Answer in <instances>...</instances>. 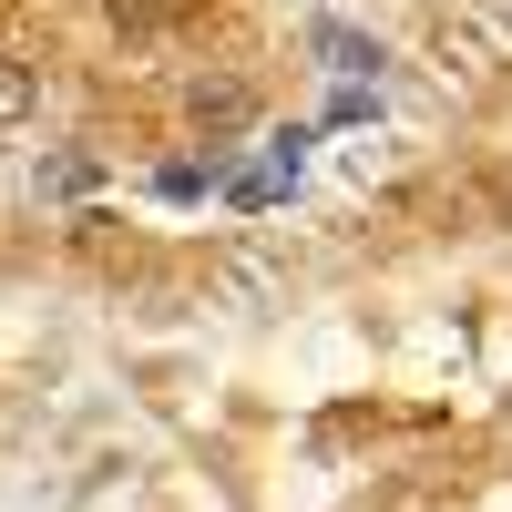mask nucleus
Listing matches in <instances>:
<instances>
[{
  "label": "nucleus",
  "mask_w": 512,
  "mask_h": 512,
  "mask_svg": "<svg viewBox=\"0 0 512 512\" xmlns=\"http://www.w3.org/2000/svg\"><path fill=\"white\" fill-rule=\"evenodd\" d=\"M318 52H328V72H379V41L338 31V21H318Z\"/></svg>",
  "instance_id": "obj_4"
},
{
  "label": "nucleus",
  "mask_w": 512,
  "mask_h": 512,
  "mask_svg": "<svg viewBox=\"0 0 512 512\" xmlns=\"http://www.w3.org/2000/svg\"><path fill=\"white\" fill-rule=\"evenodd\" d=\"M185 123H195L205 144H236V134H256V93H246L236 72H195L185 82Z\"/></svg>",
  "instance_id": "obj_1"
},
{
  "label": "nucleus",
  "mask_w": 512,
  "mask_h": 512,
  "mask_svg": "<svg viewBox=\"0 0 512 512\" xmlns=\"http://www.w3.org/2000/svg\"><path fill=\"white\" fill-rule=\"evenodd\" d=\"M31 113H41V62H21V52H0V134H21Z\"/></svg>",
  "instance_id": "obj_2"
},
{
  "label": "nucleus",
  "mask_w": 512,
  "mask_h": 512,
  "mask_svg": "<svg viewBox=\"0 0 512 512\" xmlns=\"http://www.w3.org/2000/svg\"><path fill=\"white\" fill-rule=\"evenodd\" d=\"M103 21H113V41H134V52H144V41L175 31V0H103Z\"/></svg>",
  "instance_id": "obj_3"
},
{
  "label": "nucleus",
  "mask_w": 512,
  "mask_h": 512,
  "mask_svg": "<svg viewBox=\"0 0 512 512\" xmlns=\"http://www.w3.org/2000/svg\"><path fill=\"white\" fill-rule=\"evenodd\" d=\"M41 185H52V195H82V185H93V154H52V164H41Z\"/></svg>",
  "instance_id": "obj_5"
}]
</instances>
